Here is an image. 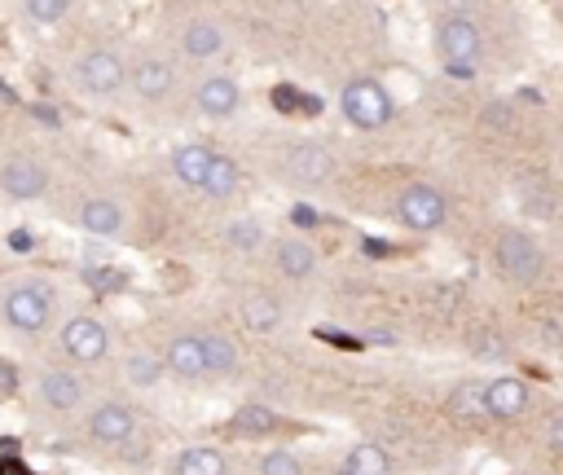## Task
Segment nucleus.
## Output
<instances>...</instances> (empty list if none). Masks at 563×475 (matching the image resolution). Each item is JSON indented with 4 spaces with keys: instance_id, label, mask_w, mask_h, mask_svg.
<instances>
[{
    "instance_id": "obj_32",
    "label": "nucleus",
    "mask_w": 563,
    "mask_h": 475,
    "mask_svg": "<svg viewBox=\"0 0 563 475\" xmlns=\"http://www.w3.org/2000/svg\"><path fill=\"white\" fill-rule=\"evenodd\" d=\"M300 102H304V97L295 93L291 84H278V88H273V106H278V110H295Z\"/></svg>"
},
{
    "instance_id": "obj_1",
    "label": "nucleus",
    "mask_w": 563,
    "mask_h": 475,
    "mask_svg": "<svg viewBox=\"0 0 563 475\" xmlns=\"http://www.w3.org/2000/svg\"><path fill=\"white\" fill-rule=\"evenodd\" d=\"M49 313H53L49 286H14V291L5 295V317L22 335H40V330L49 326Z\"/></svg>"
},
{
    "instance_id": "obj_30",
    "label": "nucleus",
    "mask_w": 563,
    "mask_h": 475,
    "mask_svg": "<svg viewBox=\"0 0 563 475\" xmlns=\"http://www.w3.org/2000/svg\"><path fill=\"white\" fill-rule=\"evenodd\" d=\"M66 9H71V0H27V18L44 22V27H49V22H58Z\"/></svg>"
},
{
    "instance_id": "obj_8",
    "label": "nucleus",
    "mask_w": 563,
    "mask_h": 475,
    "mask_svg": "<svg viewBox=\"0 0 563 475\" xmlns=\"http://www.w3.org/2000/svg\"><path fill=\"white\" fill-rule=\"evenodd\" d=\"M44 185H49V172L40 168L36 159H27V154H14V159L0 168V190H5L9 198H40Z\"/></svg>"
},
{
    "instance_id": "obj_13",
    "label": "nucleus",
    "mask_w": 563,
    "mask_h": 475,
    "mask_svg": "<svg viewBox=\"0 0 563 475\" xmlns=\"http://www.w3.org/2000/svg\"><path fill=\"white\" fill-rule=\"evenodd\" d=\"M484 401H489L493 418H520L528 410V388L520 379H493L484 388Z\"/></svg>"
},
{
    "instance_id": "obj_11",
    "label": "nucleus",
    "mask_w": 563,
    "mask_h": 475,
    "mask_svg": "<svg viewBox=\"0 0 563 475\" xmlns=\"http://www.w3.org/2000/svg\"><path fill=\"white\" fill-rule=\"evenodd\" d=\"M238 102H242V93H238V84L229 80V75H212V80L198 84V110H203V115L229 119L238 110Z\"/></svg>"
},
{
    "instance_id": "obj_22",
    "label": "nucleus",
    "mask_w": 563,
    "mask_h": 475,
    "mask_svg": "<svg viewBox=\"0 0 563 475\" xmlns=\"http://www.w3.org/2000/svg\"><path fill=\"white\" fill-rule=\"evenodd\" d=\"M242 322L247 330H256V335H269V330H278L282 322V308L269 300V295H251L247 304H242Z\"/></svg>"
},
{
    "instance_id": "obj_39",
    "label": "nucleus",
    "mask_w": 563,
    "mask_h": 475,
    "mask_svg": "<svg viewBox=\"0 0 563 475\" xmlns=\"http://www.w3.org/2000/svg\"><path fill=\"white\" fill-rule=\"evenodd\" d=\"M22 471V462H0V475H18Z\"/></svg>"
},
{
    "instance_id": "obj_2",
    "label": "nucleus",
    "mask_w": 563,
    "mask_h": 475,
    "mask_svg": "<svg viewBox=\"0 0 563 475\" xmlns=\"http://www.w3.org/2000/svg\"><path fill=\"white\" fill-rule=\"evenodd\" d=\"M344 115L357 128H383L392 119V97L374 80H352L344 88Z\"/></svg>"
},
{
    "instance_id": "obj_15",
    "label": "nucleus",
    "mask_w": 563,
    "mask_h": 475,
    "mask_svg": "<svg viewBox=\"0 0 563 475\" xmlns=\"http://www.w3.org/2000/svg\"><path fill=\"white\" fill-rule=\"evenodd\" d=\"M212 163H216V150H207V146H181L172 154V172L181 176L185 185H194V190H203V185H207Z\"/></svg>"
},
{
    "instance_id": "obj_3",
    "label": "nucleus",
    "mask_w": 563,
    "mask_h": 475,
    "mask_svg": "<svg viewBox=\"0 0 563 475\" xmlns=\"http://www.w3.org/2000/svg\"><path fill=\"white\" fill-rule=\"evenodd\" d=\"M498 264L506 278L515 282H533L537 273H542V247H537L528 234H515V229H506L498 238Z\"/></svg>"
},
{
    "instance_id": "obj_21",
    "label": "nucleus",
    "mask_w": 563,
    "mask_h": 475,
    "mask_svg": "<svg viewBox=\"0 0 563 475\" xmlns=\"http://www.w3.org/2000/svg\"><path fill=\"white\" fill-rule=\"evenodd\" d=\"M176 475H225V454L220 449H185L181 458H176Z\"/></svg>"
},
{
    "instance_id": "obj_26",
    "label": "nucleus",
    "mask_w": 563,
    "mask_h": 475,
    "mask_svg": "<svg viewBox=\"0 0 563 475\" xmlns=\"http://www.w3.org/2000/svg\"><path fill=\"white\" fill-rule=\"evenodd\" d=\"M203 348H207V366L212 370H220V374H229L238 366V348L229 344L220 330H212V335H203Z\"/></svg>"
},
{
    "instance_id": "obj_23",
    "label": "nucleus",
    "mask_w": 563,
    "mask_h": 475,
    "mask_svg": "<svg viewBox=\"0 0 563 475\" xmlns=\"http://www.w3.org/2000/svg\"><path fill=\"white\" fill-rule=\"evenodd\" d=\"M348 471L352 475H392V458H388V449H379V445H357L348 454Z\"/></svg>"
},
{
    "instance_id": "obj_4",
    "label": "nucleus",
    "mask_w": 563,
    "mask_h": 475,
    "mask_svg": "<svg viewBox=\"0 0 563 475\" xmlns=\"http://www.w3.org/2000/svg\"><path fill=\"white\" fill-rule=\"evenodd\" d=\"M62 348L71 352L75 361L93 366V361H102L110 352V330L97 322V317H71V322L62 326Z\"/></svg>"
},
{
    "instance_id": "obj_33",
    "label": "nucleus",
    "mask_w": 563,
    "mask_h": 475,
    "mask_svg": "<svg viewBox=\"0 0 563 475\" xmlns=\"http://www.w3.org/2000/svg\"><path fill=\"white\" fill-rule=\"evenodd\" d=\"M291 216H295V225H304V229H308V225H317V212H313V207H295Z\"/></svg>"
},
{
    "instance_id": "obj_27",
    "label": "nucleus",
    "mask_w": 563,
    "mask_h": 475,
    "mask_svg": "<svg viewBox=\"0 0 563 475\" xmlns=\"http://www.w3.org/2000/svg\"><path fill=\"white\" fill-rule=\"evenodd\" d=\"M225 238H229V247H234V251H256L264 242V229L256 225V220H229Z\"/></svg>"
},
{
    "instance_id": "obj_12",
    "label": "nucleus",
    "mask_w": 563,
    "mask_h": 475,
    "mask_svg": "<svg viewBox=\"0 0 563 475\" xmlns=\"http://www.w3.org/2000/svg\"><path fill=\"white\" fill-rule=\"evenodd\" d=\"M168 370L181 374V379H198V374H207V348H203V335H181L172 339L168 348Z\"/></svg>"
},
{
    "instance_id": "obj_18",
    "label": "nucleus",
    "mask_w": 563,
    "mask_h": 475,
    "mask_svg": "<svg viewBox=\"0 0 563 475\" xmlns=\"http://www.w3.org/2000/svg\"><path fill=\"white\" fill-rule=\"evenodd\" d=\"M449 414H454L458 423H480V418H493L480 383H462V388H454V396H449Z\"/></svg>"
},
{
    "instance_id": "obj_38",
    "label": "nucleus",
    "mask_w": 563,
    "mask_h": 475,
    "mask_svg": "<svg viewBox=\"0 0 563 475\" xmlns=\"http://www.w3.org/2000/svg\"><path fill=\"white\" fill-rule=\"evenodd\" d=\"M304 110H308V115H317V110H322V97H304V102H300Z\"/></svg>"
},
{
    "instance_id": "obj_14",
    "label": "nucleus",
    "mask_w": 563,
    "mask_h": 475,
    "mask_svg": "<svg viewBox=\"0 0 563 475\" xmlns=\"http://www.w3.org/2000/svg\"><path fill=\"white\" fill-rule=\"evenodd\" d=\"M330 154L322 146H295L291 154H286V172L295 176V181H304V185H313V181H326L330 176Z\"/></svg>"
},
{
    "instance_id": "obj_25",
    "label": "nucleus",
    "mask_w": 563,
    "mask_h": 475,
    "mask_svg": "<svg viewBox=\"0 0 563 475\" xmlns=\"http://www.w3.org/2000/svg\"><path fill=\"white\" fill-rule=\"evenodd\" d=\"M273 427H278V414L269 410V405H242V410L234 414V432H242V436H269Z\"/></svg>"
},
{
    "instance_id": "obj_6",
    "label": "nucleus",
    "mask_w": 563,
    "mask_h": 475,
    "mask_svg": "<svg viewBox=\"0 0 563 475\" xmlns=\"http://www.w3.org/2000/svg\"><path fill=\"white\" fill-rule=\"evenodd\" d=\"M124 62L115 58L110 49H93V53H84L80 58V84L88 88V93H102V97H110V93H119L124 88Z\"/></svg>"
},
{
    "instance_id": "obj_35",
    "label": "nucleus",
    "mask_w": 563,
    "mask_h": 475,
    "mask_svg": "<svg viewBox=\"0 0 563 475\" xmlns=\"http://www.w3.org/2000/svg\"><path fill=\"white\" fill-rule=\"evenodd\" d=\"M449 75H454V80H471V75H476V66H445Z\"/></svg>"
},
{
    "instance_id": "obj_28",
    "label": "nucleus",
    "mask_w": 563,
    "mask_h": 475,
    "mask_svg": "<svg viewBox=\"0 0 563 475\" xmlns=\"http://www.w3.org/2000/svg\"><path fill=\"white\" fill-rule=\"evenodd\" d=\"M168 366H159L154 357H146V352H137V357H128V379L137 383V388H150V383H159V374Z\"/></svg>"
},
{
    "instance_id": "obj_37",
    "label": "nucleus",
    "mask_w": 563,
    "mask_h": 475,
    "mask_svg": "<svg viewBox=\"0 0 563 475\" xmlns=\"http://www.w3.org/2000/svg\"><path fill=\"white\" fill-rule=\"evenodd\" d=\"M366 251H370V256H388L392 247H388V242H366Z\"/></svg>"
},
{
    "instance_id": "obj_10",
    "label": "nucleus",
    "mask_w": 563,
    "mask_h": 475,
    "mask_svg": "<svg viewBox=\"0 0 563 475\" xmlns=\"http://www.w3.org/2000/svg\"><path fill=\"white\" fill-rule=\"evenodd\" d=\"M40 401L49 405L53 414H71V410H80V401H84V383L75 379L71 370H49L40 379Z\"/></svg>"
},
{
    "instance_id": "obj_9",
    "label": "nucleus",
    "mask_w": 563,
    "mask_h": 475,
    "mask_svg": "<svg viewBox=\"0 0 563 475\" xmlns=\"http://www.w3.org/2000/svg\"><path fill=\"white\" fill-rule=\"evenodd\" d=\"M132 432H137V418H132L128 405L106 401V405H97L93 410V418H88V436L102 440V445H124Z\"/></svg>"
},
{
    "instance_id": "obj_20",
    "label": "nucleus",
    "mask_w": 563,
    "mask_h": 475,
    "mask_svg": "<svg viewBox=\"0 0 563 475\" xmlns=\"http://www.w3.org/2000/svg\"><path fill=\"white\" fill-rule=\"evenodd\" d=\"M278 269L286 278H308V273L317 269V251L308 247V242H278Z\"/></svg>"
},
{
    "instance_id": "obj_31",
    "label": "nucleus",
    "mask_w": 563,
    "mask_h": 475,
    "mask_svg": "<svg viewBox=\"0 0 563 475\" xmlns=\"http://www.w3.org/2000/svg\"><path fill=\"white\" fill-rule=\"evenodd\" d=\"M84 278L93 282L97 291H110V286H124V273H115V269H88Z\"/></svg>"
},
{
    "instance_id": "obj_24",
    "label": "nucleus",
    "mask_w": 563,
    "mask_h": 475,
    "mask_svg": "<svg viewBox=\"0 0 563 475\" xmlns=\"http://www.w3.org/2000/svg\"><path fill=\"white\" fill-rule=\"evenodd\" d=\"M242 185V172H238V163L229 159V154H216V163H212V172H207V185L203 190L212 194V198H229Z\"/></svg>"
},
{
    "instance_id": "obj_40",
    "label": "nucleus",
    "mask_w": 563,
    "mask_h": 475,
    "mask_svg": "<svg viewBox=\"0 0 563 475\" xmlns=\"http://www.w3.org/2000/svg\"><path fill=\"white\" fill-rule=\"evenodd\" d=\"M330 475H352V471H348V467H344V471H330Z\"/></svg>"
},
{
    "instance_id": "obj_7",
    "label": "nucleus",
    "mask_w": 563,
    "mask_h": 475,
    "mask_svg": "<svg viewBox=\"0 0 563 475\" xmlns=\"http://www.w3.org/2000/svg\"><path fill=\"white\" fill-rule=\"evenodd\" d=\"M401 220L410 229H440L445 225V198H440L432 185H410V190L401 194Z\"/></svg>"
},
{
    "instance_id": "obj_19",
    "label": "nucleus",
    "mask_w": 563,
    "mask_h": 475,
    "mask_svg": "<svg viewBox=\"0 0 563 475\" xmlns=\"http://www.w3.org/2000/svg\"><path fill=\"white\" fill-rule=\"evenodd\" d=\"M220 44H225V36H220V27H212V22H190L181 36V49L190 58H216Z\"/></svg>"
},
{
    "instance_id": "obj_16",
    "label": "nucleus",
    "mask_w": 563,
    "mask_h": 475,
    "mask_svg": "<svg viewBox=\"0 0 563 475\" xmlns=\"http://www.w3.org/2000/svg\"><path fill=\"white\" fill-rule=\"evenodd\" d=\"M80 225L93 238H115L119 225H124V212H119V203H110V198H88L80 207Z\"/></svg>"
},
{
    "instance_id": "obj_17",
    "label": "nucleus",
    "mask_w": 563,
    "mask_h": 475,
    "mask_svg": "<svg viewBox=\"0 0 563 475\" xmlns=\"http://www.w3.org/2000/svg\"><path fill=\"white\" fill-rule=\"evenodd\" d=\"M172 84H176V75H172L168 62H141L137 71H132V88H137V97H146V102L168 97Z\"/></svg>"
},
{
    "instance_id": "obj_29",
    "label": "nucleus",
    "mask_w": 563,
    "mask_h": 475,
    "mask_svg": "<svg viewBox=\"0 0 563 475\" xmlns=\"http://www.w3.org/2000/svg\"><path fill=\"white\" fill-rule=\"evenodd\" d=\"M260 475H304V467H300V458H295V454H286V449H273V454H264Z\"/></svg>"
},
{
    "instance_id": "obj_34",
    "label": "nucleus",
    "mask_w": 563,
    "mask_h": 475,
    "mask_svg": "<svg viewBox=\"0 0 563 475\" xmlns=\"http://www.w3.org/2000/svg\"><path fill=\"white\" fill-rule=\"evenodd\" d=\"M550 445H555V449H563V414L555 418V423H550Z\"/></svg>"
},
{
    "instance_id": "obj_36",
    "label": "nucleus",
    "mask_w": 563,
    "mask_h": 475,
    "mask_svg": "<svg viewBox=\"0 0 563 475\" xmlns=\"http://www.w3.org/2000/svg\"><path fill=\"white\" fill-rule=\"evenodd\" d=\"M9 247H14V251H27V247H31V234H14V238H9Z\"/></svg>"
},
{
    "instance_id": "obj_5",
    "label": "nucleus",
    "mask_w": 563,
    "mask_h": 475,
    "mask_svg": "<svg viewBox=\"0 0 563 475\" xmlns=\"http://www.w3.org/2000/svg\"><path fill=\"white\" fill-rule=\"evenodd\" d=\"M436 49H440V58H445V66H476V58H480V31H476V22H467V18L440 22Z\"/></svg>"
}]
</instances>
